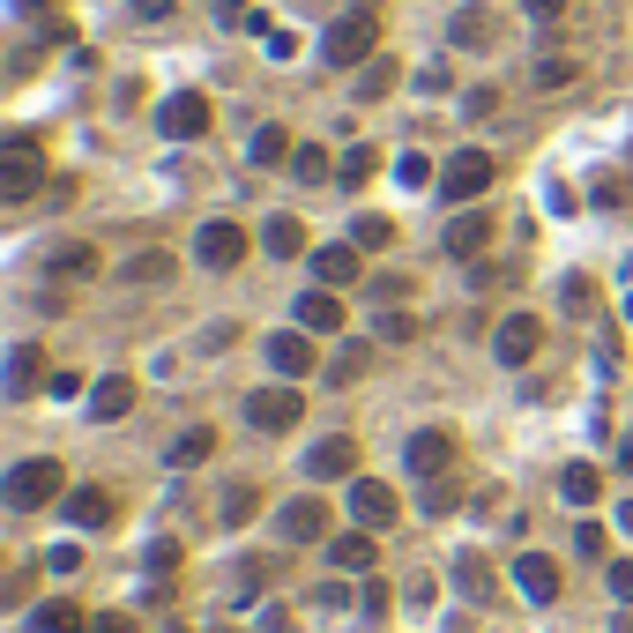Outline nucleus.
Instances as JSON below:
<instances>
[{"instance_id":"1","label":"nucleus","mask_w":633,"mask_h":633,"mask_svg":"<svg viewBox=\"0 0 633 633\" xmlns=\"http://www.w3.org/2000/svg\"><path fill=\"white\" fill-rule=\"evenodd\" d=\"M373 46H380V23H373L366 8H358V16H336V23H328V38H320V60H328V68H366L373 60Z\"/></svg>"},{"instance_id":"2","label":"nucleus","mask_w":633,"mask_h":633,"mask_svg":"<svg viewBox=\"0 0 633 633\" xmlns=\"http://www.w3.org/2000/svg\"><path fill=\"white\" fill-rule=\"evenodd\" d=\"M0 492H8V507H16V514H30V507H46L52 492H68V477H60L52 455H23V463L0 477Z\"/></svg>"},{"instance_id":"3","label":"nucleus","mask_w":633,"mask_h":633,"mask_svg":"<svg viewBox=\"0 0 633 633\" xmlns=\"http://www.w3.org/2000/svg\"><path fill=\"white\" fill-rule=\"evenodd\" d=\"M38 187H46L38 142H30V135H8V149H0V201H30Z\"/></svg>"},{"instance_id":"4","label":"nucleus","mask_w":633,"mask_h":633,"mask_svg":"<svg viewBox=\"0 0 633 633\" xmlns=\"http://www.w3.org/2000/svg\"><path fill=\"white\" fill-rule=\"evenodd\" d=\"M239 411H246V425H254V433H298L306 395H298V388H254Z\"/></svg>"},{"instance_id":"5","label":"nucleus","mask_w":633,"mask_h":633,"mask_svg":"<svg viewBox=\"0 0 633 633\" xmlns=\"http://www.w3.org/2000/svg\"><path fill=\"white\" fill-rule=\"evenodd\" d=\"M485 187H492V157H485V149H455V157L439 165V195L463 201V209L485 195Z\"/></svg>"},{"instance_id":"6","label":"nucleus","mask_w":633,"mask_h":633,"mask_svg":"<svg viewBox=\"0 0 633 633\" xmlns=\"http://www.w3.org/2000/svg\"><path fill=\"white\" fill-rule=\"evenodd\" d=\"M195 261L209 268V276H224V268H239V261H246V231H239L231 217H209V224L195 231Z\"/></svg>"},{"instance_id":"7","label":"nucleus","mask_w":633,"mask_h":633,"mask_svg":"<svg viewBox=\"0 0 633 633\" xmlns=\"http://www.w3.org/2000/svg\"><path fill=\"white\" fill-rule=\"evenodd\" d=\"M403 463H411V477H425V485H433V477H447V469H455V433H447V425L411 433V439H403Z\"/></svg>"},{"instance_id":"8","label":"nucleus","mask_w":633,"mask_h":633,"mask_svg":"<svg viewBox=\"0 0 633 633\" xmlns=\"http://www.w3.org/2000/svg\"><path fill=\"white\" fill-rule=\"evenodd\" d=\"M395 514H403V500H395L380 477H350V530H395Z\"/></svg>"},{"instance_id":"9","label":"nucleus","mask_w":633,"mask_h":633,"mask_svg":"<svg viewBox=\"0 0 633 633\" xmlns=\"http://www.w3.org/2000/svg\"><path fill=\"white\" fill-rule=\"evenodd\" d=\"M157 135H171V142L209 135V98H201V90H171V98L157 105Z\"/></svg>"},{"instance_id":"10","label":"nucleus","mask_w":633,"mask_h":633,"mask_svg":"<svg viewBox=\"0 0 633 633\" xmlns=\"http://www.w3.org/2000/svg\"><path fill=\"white\" fill-rule=\"evenodd\" d=\"M306 477H314V485L358 477V439H350V433H328V439H314V447H306Z\"/></svg>"},{"instance_id":"11","label":"nucleus","mask_w":633,"mask_h":633,"mask_svg":"<svg viewBox=\"0 0 633 633\" xmlns=\"http://www.w3.org/2000/svg\"><path fill=\"white\" fill-rule=\"evenodd\" d=\"M536 343H544V328H536V314H507L500 328H492V358L500 366H530Z\"/></svg>"},{"instance_id":"12","label":"nucleus","mask_w":633,"mask_h":633,"mask_svg":"<svg viewBox=\"0 0 633 633\" xmlns=\"http://www.w3.org/2000/svg\"><path fill=\"white\" fill-rule=\"evenodd\" d=\"M268 373H284L298 388V373H314V328H276L268 336Z\"/></svg>"},{"instance_id":"13","label":"nucleus","mask_w":633,"mask_h":633,"mask_svg":"<svg viewBox=\"0 0 633 633\" xmlns=\"http://www.w3.org/2000/svg\"><path fill=\"white\" fill-rule=\"evenodd\" d=\"M514 589L530 604H560V566H552V552H514Z\"/></svg>"},{"instance_id":"14","label":"nucleus","mask_w":633,"mask_h":633,"mask_svg":"<svg viewBox=\"0 0 633 633\" xmlns=\"http://www.w3.org/2000/svg\"><path fill=\"white\" fill-rule=\"evenodd\" d=\"M314 276L328 284V291L358 284V276H366V254H358V239H343V246H314Z\"/></svg>"},{"instance_id":"15","label":"nucleus","mask_w":633,"mask_h":633,"mask_svg":"<svg viewBox=\"0 0 633 633\" xmlns=\"http://www.w3.org/2000/svg\"><path fill=\"white\" fill-rule=\"evenodd\" d=\"M328 566H336V574H358V582H366L373 566H380V544H373V530H343L336 544H328Z\"/></svg>"},{"instance_id":"16","label":"nucleus","mask_w":633,"mask_h":633,"mask_svg":"<svg viewBox=\"0 0 633 633\" xmlns=\"http://www.w3.org/2000/svg\"><path fill=\"white\" fill-rule=\"evenodd\" d=\"M276 530L291 536V544H314V536H328V507L298 492V500H284V507H276Z\"/></svg>"},{"instance_id":"17","label":"nucleus","mask_w":633,"mask_h":633,"mask_svg":"<svg viewBox=\"0 0 633 633\" xmlns=\"http://www.w3.org/2000/svg\"><path fill=\"white\" fill-rule=\"evenodd\" d=\"M46 380H52V373H46V350H38V343H8V395L23 403V395H38Z\"/></svg>"},{"instance_id":"18","label":"nucleus","mask_w":633,"mask_h":633,"mask_svg":"<svg viewBox=\"0 0 633 633\" xmlns=\"http://www.w3.org/2000/svg\"><path fill=\"white\" fill-rule=\"evenodd\" d=\"M98 246H90V239H60V246H52V254H46V276H68V284H90V276H98Z\"/></svg>"},{"instance_id":"19","label":"nucleus","mask_w":633,"mask_h":633,"mask_svg":"<svg viewBox=\"0 0 633 633\" xmlns=\"http://www.w3.org/2000/svg\"><path fill=\"white\" fill-rule=\"evenodd\" d=\"M60 514H68L75 530H105V522H112V492L105 485H75L68 500H60Z\"/></svg>"},{"instance_id":"20","label":"nucleus","mask_w":633,"mask_h":633,"mask_svg":"<svg viewBox=\"0 0 633 633\" xmlns=\"http://www.w3.org/2000/svg\"><path fill=\"white\" fill-rule=\"evenodd\" d=\"M485 246H492V217L485 209H463V217L447 224V254H455V261H477Z\"/></svg>"},{"instance_id":"21","label":"nucleus","mask_w":633,"mask_h":633,"mask_svg":"<svg viewBox=\"0 0 633 633\" xmlns=\"http://www.w3.org/2000/svg\"><path fill=\"white\" fill-rule=\"evenodd\" d=\"M23 633H90V611L68 604V596H46V604L30 611V626Z\"/></svg>"},{"instance_id":"22","label":"nucleus","mask_w":633,"mask_h":633,"mask_svg":"<svg viewBox=\"0 0 633 633\" xmlns=\"http://www.w3.org/2000/svg\"><path fill=\"white\" fill-rule=\"evenodd\" d=\"M291 314H298V328H314V336H336V328H343V298L328 291V284H320V291L298 298Z\"/></svg>"},{"instance_id":"23","label":"nucleus","mask_w":633,"mask_h":633,"mask_svg":"<svg viewBox=\"0 0 633 633\" xmlns=\"http://www.w3.org/2000/svg\"><path fill=\"white\" fill-rule=\"evenodd\" d=\"M127 411H135V380H127V373H105L98 388H90V417L112 425V417H127Z\"/></svg>"},{"instance_id":"24","label":"nucleus","mask_w":633,"mask_h":633,"mask_svg":"<svg viewBox=\"0 0 633 633\" xmlns=\"http://www.w3.org/2000/svg\"><path fill=\"white\" fill-rule=\"evenodd\" d=\"M447 46L485 52V46H492V8H455V23H447Z\"/></svg>"},{"instance_id":"25","label":"nucleus","mask_w":633,"mask_h":633,"mask_svg":"<svg viewBox=\"0 0 633 633\" xmlns=\"http://www.w3.org/2000/svg\"><path fill=\"white\" fill-rule=\"evenodd\" d=\"M171 268H179V254L149 246V254H127V261H120V284H165Z\"/></svg>"},{"instance_id":"26","label":"nucleus","mask_w":633,"mask_h":633,"mask_svg":"<svg viewBox=\"0 0 633 633\" xmlns=\"http://www.w3.org/2000/svg\"><path fill=\"white\" fill-rule=\"evenodd\" d=\"M261 246L276 254V261H298V254H306V224H298V217H268L261 224Z\"/></svg>"},{"instance_id":"27","label":"nucleus","mask_w":633,"mask_h":633,"mask_svg":"<svg viewBox=\"0 0 633 633\" xmlns=\"http://www.w3.org/2000/svg\"><path fill=\"white\" fill-rule=\"evenodd\" d=\"M596 492H604L596 463H566L560 469V500H566V507H596Z\"/></svg>"},{"instance_id":"28","label":"nucleus","mask_w":633,"mask_h":633,"mask_svg":"<svg viewBox=\"0 0 633 633\" xmlns=\"http://www.w3.org/2000/svg\"><path fill=\"white\" fill-rule=\"evenodd\" d=\"M209 455H217V433H209V425H195V433H179V439L165 447L171 469H195V463H209Z\"/></svg>"},{"instance_id":"29","label":"nucleus","mask_w":633,"mask_h":633,"mask_svg":"<svg viewBox=\"0 0 633 633\" xmlns=\"http://www.w3.org/2000/svg\"><path fill=\"white\" fill-rule=\"evenodd\" d=\"M246 165H291V135H284V127H254Z\"/></svg>"},{"instance_id":"30","label":"nucleus","mask_w":633,"mask_h":633,"mask_svg":"<svg viewBox=\"0 0 633 633\" xmlns=\"http://www.w3.org/2000/svg\"><path fill=\"white\" fill-rule=\"evenodd\" d=\"M366 373H373V343H343L336 366H328V380H336V388H350V380H366Z\"/></svg>"},{"instance_id":"31","label":"nucleus","mask_w":633,"mask_h":633,"mask_svg":"<svg viewBox=\"0 0 633 633\" xmlns=\"http://www.w3.org/2000/svg\"><path fill=\"white\" fill-rule=\"evenodd\" d=\"M224 530H246V522H254V514H261V492L254 485H224Z\"/></svg>"},{"instance_id":"32","label":"nucleus","mask_w":633,"mask_h":633,"mask_svg":"<svg viewBox=\"0 0 633 633\" xmlns=\"http://www.w3.org/2000/svg\"><path fill=\"white\" fill-rule=\"evenodd\" d=\"M395 75H403V68H395V60H380V52H373L366 68H358V105H373V98H388V90H395Z\"/></svg>"},{"instance_id":"33","label":"nucleus","mask_w":633,"mask_h":633,"mask_svg":"<svg viewBox=\"0 0 633 633\" xmlns=\"http://www.w3.org/2000/svg\"><path fill=\"white\" fill-rule=\"evenodd\" d=\"M373 336H380V343H417V314H403V306H380V314H373Z\"/></svg>"},{"instance_id":"34","label":"nucleus","mask_w":633,"mask_h":633,"mask_svg":"<svg viewBox=\"0 0 633 633\" xmlns=\"http://www.w3.org/2000/svg\"><path fill=\"white\" fill-rule=\"evenodd\" d=\"M574 75H582V60H566V52H552V60H536V68H530V82H536V90H566Z\"/></svg>"},{"instance_id":"35","label":"nucleus","mask_w":633,"mask_h":633,"mask_svg":"<svg viewBox=\"0 0 633 633\" xmlns=\"http://www.w3.org/2000/svg\"><path fill=\"white\" fill-rule=\"evenodd\" d=\"M373 171H380V157H373V149H366V142H358V149H343V165H336V179H343V187H366Z\"/></svg>"},{"instance_id":"36","label":"nucleus","mask_w":633,"mask_h":633,"mask_svg":"<svg viewBox=\"0 0 633 633\" xmlns=\"http://www.w3.org/2000/svg\"><path fill=\"white\" fill-rule=\"evenodd\" d=\"M395 179H403V187H439V171H433V157H425V149L395 157Z\"/></svg>"},{"instance_id":"37","label":"nucleus","mask_w":633,"mask_h":633,"mask_svg":"<svg viewBox=\"0 0 633 633\" xmlns=\"http://www.w3.org/2000/svg\"><path fill=\"white\" fill-rule=\"evenodd\" d=\"M291 171H298V179H306V187H314V179H328V149L298 142V149H291Z\"/></svg>"},{"instance_id":"38","label":"nucleus","mask_w":633,"mask_h":633,"mask_svg":"<svg viewBox=\"0 0 633 633\" xmlns=\"http://www.w3.org/2000/svg\"><path fill=\"white\" fill-rule=\"evenodd\" d=\"M455 582H463L469 596H485V589H492V566L477 560V552H463V560H455Z\"/></svg>"},{"instance_id":"39","label":"nucleus","mask_w":633,"mask_h":633,"mask_svg":"<svg viewBox=\"0 0 633 633\" xmlns=\"http://www.w3.org/2000/svg\"><path fill=\"white\" fill-rule=\"evenodd\" d=\"M574 552H582V560H589V566L604 560V552H611V536H604V522H582V530H574Z\"/></svg>"},{"instance_id":"40","label":"nucleus","mask_w":633,"mask_h":633,"mask_svg":"<svg viewBox=\"0 0 633 633\" xmlns=\"http://www.w3.org/2000/svg\"><path fill=\"white\" fill-rule=\"evenodd\" d=\"M455 507H463V485L433 477V485H425V514H455Z\"/></svg>"},{"instance_id":"41","label":"nucleus","mask_w":633,"mask_h":633,"mask_svg":"<svg viewBox=\"0 0 633 633\" xmlns=\"http://www.w3.org/2000/svg\"><path fill=\"white\" fill-rule=\"evenodd\" d=\"M433 596H439V582H433V574H425V566H417L411 582H403V604H411V611H425V604H433Z\"/></svg>"},{"instance_id":"42","label":"nucleus","mask_w":633,"mask_h":633,"mask_svg":"<svg viewBox=\"0 0 633 633\" xmlns=\"http://www.w3.org/2000/svg\"><path fill=\"white\" fill-rule=\"evenodd\" d=\"M350 239H358V246H388L395 224H388V217H358V224H350Z\"/></svg>"},{"instance_id":"43","label":"nucleus","mask_w":633,"mask_h":633,"mask_svg":"<svg viewBox=\"0 0 633 633\" xmlns=\"http://www.w3.org/2000/svg\"><path fill=\"white\" fill-rule=\"evenodd\" d=\"M560 306L566 314H589V276H560Z\"/></svg>"},{"instance_id":"44","label":"nucleus","mask_w":633,"mask_h":633,"mask_svg":"<svg viewBox=\"0 0 633 633\" xmlns=\"http://www.w3.org/2000/svg\"><path fill=\"white\" fill-rule=\"evenodd\" d=\"M604 582H611V596H619V604H633V560H611Z\"/></svg>"},{"instance_id":"45","label":"nucleus","mask_w":633,"mask_h":633,"mask_svg":"<svg viewBox=\"0 0 633 633\" xmlns=\"http://www.w3.org/2000/svg\"><path fill=\"white\" fill-rule=\"evenodd\" d=\"M373 298H380V306H403V298H411V276H373Z\"/></svg>"},{"instance_id":"46","label":"nucleus","mask_w":633,"mask_h":633,"mask_svg":"<svg viewBox=\"0 0 633 633\" xmlns=\"http://www.w3.org/2000/svg\"><path fill=\"white\" fill-rule=\"evenodd\" d=\"M171 566H179V544L157 536V544H149V574H171Z\"/></svg>"},{"instance_id":"47","label":"nucleus","mask_w":633,"mask_h":633,"mask_svg":"<svg viewBox=\"0 0 633 633\" xmlns=\"http://www.w3.org/2000/svg\"><path fill=\"white\" fill-rule=\"evenodd\" d=\"M358 604H366L373 619H388V582H373V574H366V589H358Z\"/></svg>"},{"instance_id":"48","label":"nucleus","mask_w":633,"mask_h":633,"mask_svg":"<svg viewBox=\"0 0 633 633\" xmlns=\"http://www.w3.org/2000/svg\"><path fill=\"white\" fill-rule=\"evenodd\" d=\"M46 395H60V403H75V395H82V373H52V380H46Z\"/></svg>"},{"instance_id":"49","label":"nucleus","mask_w":633,"mask_h":633,"mask_svg":"<svg viewBox=\"0 0 633 633\" xmlns=\"http://www.w3.org/2000/svg\"><path fill=\"white\" fill-rule=\"evenodd\" d=\"M46 566H52V574H75V566H82V552H75V544H52Z\"/></svg>"},{"instance_id":"50","label":"nucleus","mask_w":633,"mask_h":633,"mask_svg":"<svg viewBox=\"0 0 633 633\" xmlns=\"http://www.w3.org/2000/svg\"><path fill=\"white\" fill-rule=\"evenodd\" d=\"M90 633H135V619H127V611H98V619H90Z\"/></svg>"},{"instance_id":"51","label":"nucleus","mask_w":633,"mask_h":633,"mask_svg":"<svg viewBox=\"0 0 633 633\" xmlns=\"http://www.w3.org/2000/svg\"><path fill=\"white\" fill-rule=\"evenodd\" d=\"M314 604H320V611H343V604H350V589L328 582V589H314Z\"/></svg>"},{"instance_id":"52","label":"nucleus","mask_w":633,"mask_h":633,"mask_svg":"<svg viewBox=\"0 0 633 633\" xmlns=\"http://www.w3.org/2000/svg\"><path fill=\"white\" fill-rule=\"evenodd\" d=\"M127 8H135L142 23H157V16H171V8H179V0H127Z\"/></svg>"},{"instance_id":"53","label":"nucleus","mask_w":633,"mask_h":633,"mask_svg":"<svg viewBox=\"0 0 633 633\" xmlns=\"http://www.w3.org/2000/svg\"><path fill=\"white\" fill-rule=\"evenodd\" d=\"M522 8H530L536 23H552V16H566V0H522Z\"/></svg>"},{"instance_id":"54","label":"nucleus","mask_w":633,"mask_h":633,"mask_svg":"<svg viewBox=\"0 0 633 633\" xmlns=\"http://www.w3.org/2000/svg\"><path fill=\"white\" fill-rule=\"evenodd\" d=\"M8 8H16V16H46L52 0H8Z\"/></svg>"},{"instance_id":"55","label":"nucleus","mask_w":633,"mask_h":633,"mask_svg":"<svg viewBox=\"0 0 633 633\" xmlns=\"http://www.w3.org/2000/svg\"><path fill=\"white\" fill-rule=\"evenodd\" d=\"M619 469H626V477H633V433L619 439Z\"/></svg>"},{"instance_id":"56","label":"nucleus","mask_w":633,"mask_h":633,"mask_svg":"<svg viewBox=\"0 0 633 633\" xmlns=\"http://www.w3.org/2000/svg\"><path fill=\"white\" fill-rule=\"evenodd\" d=\"M619 530H626V536H633V500H619Z\"/></svg>"},{"instance_id":"57","label":"nucleus","mask_w":633,"mask_h":633,"mask_svg":"<svg viewBox=\"0 0 633 633\" xmlns=\"http://www.w3.org/2000/svg\"><path fill=\"white\" fill-rule=\"evenodd\" d=\"M611 633H633V611H619V619H611Z\"/></svg>"}]
</instances>
